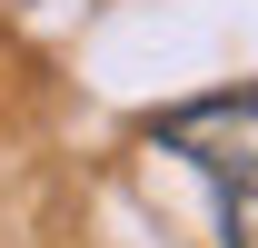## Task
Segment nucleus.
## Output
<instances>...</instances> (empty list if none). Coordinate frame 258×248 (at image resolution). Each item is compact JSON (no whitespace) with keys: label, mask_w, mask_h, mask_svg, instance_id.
I'll return each mask as SVG.
<instances>
[{"label":"nucleus","mask_w":258,"mask_h":248,"mask_svg":"<svg viewBox=\"0 0 258 248\" xmlns=\"http://www.w3.org/2000/svg\"><path fill=\"white\" fill-rule=\"evenodd\" d=\"M149 139L219 189V238L258 248V90H209L189 109H169Z\"/></svg>","instance_id":"f257e3e1"}]
</instances>
